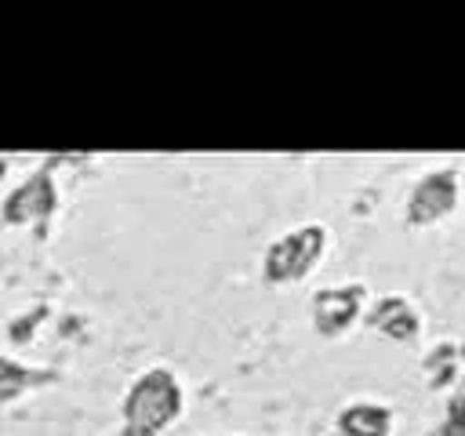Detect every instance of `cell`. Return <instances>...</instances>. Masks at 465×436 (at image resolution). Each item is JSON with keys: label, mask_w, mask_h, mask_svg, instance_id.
Here are the masks:
<instances>
[{"label": "cell", "mask_w": 465, "mask_h": 436, "mask_svg": "<svg viewBox=\"0 0 465 436\" xmlns=\"http://www.w3.org/2000/svg\"><path fill=\"white\" fill-rule=\"evenodd\" d=\"M178 407H182V392H178L174 378L167 371H149L127 392V403H124L127 432L131 436H153L156 429H163L178 414Z\"/></svg>", "instance_id": "cell-1"}, {"label": "cell", "mask_w": 465, "mask_h": 436, "mask_svg": "<svg viewBox=\"0 0 465 436\" xmlns=\"http://www.w3.org/2000/svg\"><path fill=\"white\" fill-rule=\"evenodd\" d=\"M323 251V229L320 225H305V229H294L291 236L276 240L265 254V276L283 283V280H298L312 269V262L320 258Z\"/></svg>", "instance_id": "cell-2"}, {"label": "cell", "mask_w": 465, "mask_h": 436, "mask_svg": "<svg viewBox=\"0 0 465 436\" xmlns=\"http://www.w3.org/2000/svg\"><path fill=\"white\" fill-rule=\"evenodd\" d=\"M454 203H458V182H454V174L450 171H432L411 193V211L407 214H411L414 225H425V222L443 218Z\"/></svg>", "instance_id": "cell-3"}, {"label": "cell", "mask_w": 465, "mask_h": 436, "mask_svg": "<svg viewBox=\"0 0 465 436\" xmlns=\"http://www.w3.org/2000/svg\"><path fill=\"white\" fill-rule=\"evenodd\" d=\"M54 211V185L51 174H33L22 189H15L4 203V222H36Z\"/></svg>", "instance_id": "cell-4"}, {"label": "cell", "mask_w": 465, "mask_h": 436, "mask_svg": "<svg viewBox=\"0 0 465 436\" xmlns=\"http://www.w3.org/2000/svg\"><path fill=\"white\" fill-rule=\"evenodd\" d=\"M363 302V291L360 287H331V291H320L316 302H312V316H316V327L323 334H338L349 327V320L356 316Z\"/></svg>", "instance_id": "cell-5"}, {"label": "cell", "mask_w": 465, "mask_h": 436, "mask_svg": "<svg viewBox=\"0 0 465 436\" xmlns=\"http://www.w3.org/2000/svg\"><path fill=\"white\" fill-rule=\"evenodd\" d=\"M371 323H374L378 331H385L389 338H400V342L414 338V331H418V316H414V312L407 309V302H400V298L378 302L374 312H371Z\"/></svg>", "instance_id": "cell-6"}, {"label": "cell", "mask_w": 465, "mask_h": 436, "mask_svg": "<svg viewBox=\"0 0 465 436\" xmlns=\"http://www.w3.org/2000/svg\"><path fill=\"white\" fill-rule=\"evenodd\" d=\"M389 411L374 403H356L341 414V432L345 436H385L389 432Z\"/></svg>", "instance_id": "cell-7"}, {"label": "cell", "mask_w": 465, "mask_h": 436, "mask_svg": "<svg viewBox=\"0 0 465 436\" xmlns=\"http://www.w3.org/2000/svg\"><path fill=\"white\" fill-rule=\"evenodd\" d=\"M33 378H36L33 371H25V367H18V363H11V360L0 356V403L4 400H15Z\"/></svg>", "instance_id": "cell-8"}, {"label": "cell", "mask_w": 465, "mask_h": 436, "mask_svg": "<svg viewBox=\"0 0 465 436\" xmlns=\"http://www.w3.org/2000/svg\"><path fill=\"white\" fill-rule=\"evenodd\" d=\"M450 429H454L458 436H465V396H458V400L450 403Z\"/></svg>", "instance_id": "cell-9"}]
</instances>
